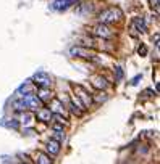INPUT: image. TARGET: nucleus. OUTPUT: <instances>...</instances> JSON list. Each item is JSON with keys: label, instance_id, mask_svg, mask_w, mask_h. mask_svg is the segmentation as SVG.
Masks as SVG:
<instances>
[{"label": "nucleus", "instance_id": "nucleus-1", "mask_svg": "<svg viewBox=\"0 0 160 164\" xmlns=\"http://www.w3.org/2000/svg\"><path fill=\"white\" fill-rule=\"evenodd\" d=\"M121 16H123L121 10L113 7V8H107V10H103V12L99 15V21L103 23V24H112V23L120 21Z\"/></svg>", "mask_w": 160, "mask_h": 164}, {"label": "nucleus", "instance_id": "nucleus-2", "mask_svg": "<svg viewBox=\"0 0 160 164\" xmlns=\"http://www.w3.org/2000/svg\"><path fill=\"white\" fill-rule=\"evenodd\" d=\"M32 81H34L36 87H39V89H50L52 87V77L47 73H42V71L36 73L32 76Z\"/></svg>", "mask_w": 160, "mask_h": 164}, {"label": "nucleus", "instance_id": "nucleus-3", "mask_svg": "<svg viewBox=\"0 0 160 164\" xmlns=\"http://www.w3.org/2000/svg\"><path fill=\"white\" fill-rule=\"evenodd\" d=\"M70 55L78 56V58H84V60H94V58H96V53L88 50V48H84V47H71Z\"/></svg>", "mask_w": 160, "mask_h": 164}, {"label": "nucleus", "instance_id": "nucleus-4", "mask_svg": "<svg viewBox=\"0 0 160 164\" xmlns=\"http://www.w3.org/2000/svg\"><path fill=\"white\" fill-rule=\"evenodd\" d=\"M23 98H24V101H26V106H28V110H34V111H37V110H41L42 108V101H41V98L37 95H34V93H28V95H23Z\"/></svg>", "mask_w": 160, "mask_h": 164}, {"label": "nucleus", "instance_id": "nucleus-5", "mask_svg": "<svg viewBox=\"0 0 160 164\" xmlns=\"http://www.w3.org/2000/svg\"><path fill=\"white\" fill-rule=\"evenodd\" d=\"M94 35H97V37H102V39H112L113 37V31L107 26V24H97L96 27H94Z\"/></svg>", "mask_w": 160, "mask_h": 164}, {"label": "nucleus", "instance_id": "nucleus-6", "mask_svg": "<svg viewBox=\"0 0 160 164\" xmlns=\"http://www.w3.org/2000/svg\"><path fill=\"white\" fill-rule=\"evenodd\" d=\"M74 90H76V95H78V100H81L82 101V106H91L92 105V96L82 89V87H79V85H76L74 87Z\"/></svg>", "mask_w": 160, "mask_h": 164}, {"label": "nucleus", "instance_id": "nucleus-7", "mask_svg": "<svg viewBox=\"0 0 160 164\" xmlns=\"http://www.w3.org/2000/svg\"><path fill=\"white\" fill-rule=\"evenodd\" d=\"M78 0H55L52 3V8L57 10V12H65V10H68L70 7L76 5Z\"/></svg>", "mask_w": 160, "mask_h": 164}, {"label": "nucleus", "instance_id": "nucleus-8", "mask_svg": "<svg viewBox=\"0 0 160 164\" xmlns=\"http://www.w3.org/2000/svg\"><path fill=\"white\" fill-rule=\"evenodd\" d=\"M36 92V84L34 82H31V81H28V82H24L20 89H18V92H16V95H20V96H23V93L24 95H28V93H34Z\"/></svg>", "mask_w": 160, "mask_h": 164}, {"label": "nucleus", "instance_id": "nucleus-9", "mask_svg": "<svg viewBox=\"0 0 160 164\" xmlns=\"http://www.w3.org/2000/svg\"><path fill=\"white\" fill-rule=\"evenodd\" d=\"M47 153H49V156H57L60 153V142L53 140V138L47 142Z\"/></svg>", "mask_w": 160, "mask_h": 164}, {"label": "nucleus", "instance_id": "nucleus-10", "mask_svg": "<svg viewBox=\"0 0 160 164\" xmlns=\"http://www.w3.org/2000/svg\"><path fill=\"white\" fill-rule=\"evenodd\" d=\"M49 103H50V111L53 114H65V106L62 105L58 98H52Z\"/></svg>", "mask_w": 160, "mask_h": 164}, {"label": "nucleus", "instance_id": "nucleus-11", "mask_svg": "<svg viewBox=\"0 0 160 164\" xmlns=\"http://www.w3.org/2000/svg\"><path fill=\"white\" fill-rule=\"evenodd\" d=\"M91 82H92V85L96 87V89H99V90H103V89H107V87H108L107 81L103 79L102 76H91Z\"/></svg>", "mask_w": 160, "mask_h": 164}, {"label": "nucleus", "instance_id": "nucleus-12", "mask_svg": "<svg viewBox=\"0 0 160 164\" xmlns=\"http://www.w3.org/2000/svg\"><path fill=\"white\" fill-rule=\"evenodd\" d=\"M52 116H53V113H52L50 110H47V108L37 110V119H39L41 122H50Z\"/></svg>", "mask_w": 160, "mask_h": 164}, {"label": "nucleus", "instance_id": "nucleus-13", "mask_svg": "<svg viewBox=\"0 0 160 164\" xmlns=\"http://www.w3.org/2000/svg\"><path fill=\"white\" fill-rule=\"evenodd\" d=\"M37 96L41 98L42 103H49L53 96H52V92L49 89H39V92H37Z\"/></svg>", "mask_w": 160, "mask_h": 164}, {"label": "nucleus", "instance_id": "nucleus-14", "mask_svg": "<svg viewBox=\"0 0 160 164\" xmlns=\"http://www.w3.org/2000/svg\"><path fill=\"white\" fill-rule=\"evenodd\" d=\"M34 161H36L37 164H50V162H52V159H50V156H49V154L41 153V151H37V153H36Z\"/></svg>", "mask_w": 160, "mask_h": 164}, {"label": "nucleus", "instance_id": "nucleus-15", "mask_svg": "<svg viewBox=\"0 0 160 164\" xmlns=\"http://www.w3.org/2000/svg\"><path fill=\"white\" fill-rule=\"evenodd\" d=\"M133 26L138 27V32H139V34L146 32V21H144V18H141V16L134 18V19H133Z\"/></svg>", "mask_w": 160, "mask_h": 164}, {"label": "nucleus", "instance_id": "nucleus-16", "mask_svg": "<svg viewBox=\"0 0 160 164\" xmlns=\"http://www.w3.org/2000/svg\"><path fill=\"white\" fill-rule=\"evenodd\" d=\"M13 108H15L16 111H26V110H28L26 101H24L23 96H20L18 100H15V101H13Z\"/></svg>", "mask_w": 160, "mask_h": 164}, {"label": "nucleus", "instance_id": "nucleus-17", "mask_svg": "<svg viewBox=\"0 0 160 164\" xmlns=\"http://www.w3.org/2000/svg\"><path fill=\"white\" fill-rule=\"evenodd\" d=\"M53 140H57V142H63L65 140V134H63V130H55V134H53Z\"/></svg>", "mask_w": 160, "mask_h": 164}, {"label": "nucleus", "instance_id": "nucleus-18", "mask_svg": "<svg viewBox=\"0 0 160 164\" xmlns=\"http://www.w3.org/2000/svg\"><path fill=\"white\" fill-rule=\"evenodd\" d=\"M12 122H3V125H7V127H12V129H18L20 127V122H18L16 119H10Z\"/></svg>", "mask_w": 160, "mask_h": 164}, {"label": "nucleus", "instance_id": "nucleus-19", "mask_svg": "<svg viewBox=\"0 0 160 164\" xmlns=\"http://www.w3.org/2000/svg\"><path fill=\"white\" fill-rule=\"evenodd\" d=\"M31 119H32V118H31V114H28V113H24V114L21 116V122H23V124H29Z\"/></svg>", "mask_w": 160, "mask_h": 164}, {"label": "nucleus", "instance_id": "nucleus-20", "mask_svg": "<svg viewBox=\"0 0 160 164\" xmlns=\"http://www.w3.org/2000/svg\"><path fill=\"white\" fill-rule=\"evenodd\" d=\"M115 73H117V81H121L123 79V69L118 66V68H115Z\"/></svg>", "mask_w": 160, "mask_h": 164}, {"label": "nucleus", "instance_id": "nucleus-21", "mask_svg": "<svg viewBox=\"0 0 160 164\" xmlns=\"http://www.w3.org/2000/svg\"><path fill=\"white\" fill-rule=\"evenodd\" d=\"M99 95H102V96H96L97 101H105V100H107V95H105V93H99Z\"/></svg>", "mask_w": 160, "mask_h": 164}, {"label": "nucleus", "instance_id": "nucleus-22", "mask_svg": "<svg viewBox=\"0 0 160 164\" xmlns=\"http://www.w3.org/2000/svg\"><path fill=\"white\" fill-rule=\"evenodd\" d=\"M141 77H142V76H141V74H139V76H136V77H134V79H133V81H131V85H136V84H138V81L141 79Z\"/></svg>", "mask_w": 160, "mask_h": 164}, {"label": "nucleus", "instance_id": "nucleus-23", "mask_svg": "<svg viewBox=\"0 0 160 164\" xmlns=\"http://www.w3.org/2000/svg\"><path fill=\"white\" fill-rule=\"evenodd\" d=\"M150 3H152V8H158V0H150Z\"/></svg>", "mask_w": 160, "mask_h": 164}, {"label": "nucleus", "instance_id": "nucleus-24", "mask_svg": "<svg viewBox=\"0 0 160 164\" xmlns=\"http://www.w3.org/2000/svg\"><path fill=\"white\" fill-rule=\"evenodd\" d=\"M146 53H147V48L146 47H141L139 48V55H146Z\"/></svg>", "mask_w": 160, "mask_h": 164}, {"label": "nucleus", "instance_id": "nucleus-25", "mask_svg": "<svg viewBox=\"0 0 160 164\" xmlns=\"http://www.w3.org/2000/svg\"><path fill=\"white\" fill-rule=\"evenodd\" d=\"M53 130H63V125H60V124L53 125Z\"/></svg>", "mask_w": 160, "mask_h": 164}]
</instances>
